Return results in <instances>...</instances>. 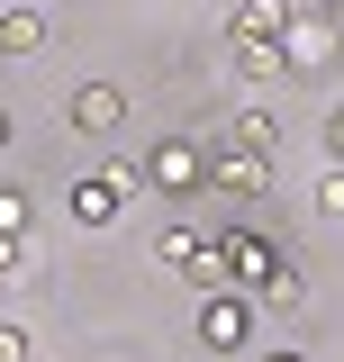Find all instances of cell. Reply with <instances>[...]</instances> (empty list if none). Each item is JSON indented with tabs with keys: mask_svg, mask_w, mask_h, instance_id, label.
<instances>
[{
	"mask_svg": "<svg viewBox=\"0 0 344 362\" xmlns=\"http://www.w3.org/2000/svg\"><path fill=\"white\" fill-rule=\"evenodd\" d=\"M245 335H254V317H245V299H227V290H209V299H200V344H209V354H245Z\"/></svg>",
	"mask_w": 344,
	"mask_h": 362,
	"instance_id": "1",
	"label": "cell"
},
{
	"mask_svg": "<svg viewBox=\"0 0 344 362\" xmlns=\"http://www.w3.org/2000/svg\"><path fill=\"white\" fill-rule=\"evenodd\" d=\"M64 118H73L82 136H118V118H127V90H118V82H82L73 100H64Z\"/></svg>",
	"mask_w": 344,
	"mask_h": 362,
	"instance_id": "2",
	"label": "cell"
},
{
	"mask_svg": "<svg viewBox=\"0 0 344 362\" xmlns=\"http://www.w3.org/2000/svg\"><path fill=\"white\" fill-rule=\"evenodd\" d=\"M217 272H236V281H254V290H272V281H281V254H272V245H263V235H217Z\"/></svg>",
	"mask_w": 344,
	"mask_h": 362,
	"instance_id": "3",
	"label": "cell"
},
{
	"mask_svg": "<svg viewBox=\"0 0 344 362\" xmlns=\"http://www.w3.org/2000/svg\"><path fill=\"white\" fill-rule=\"evenodd\" d=\"M209 190H236V199L272 190V154H254V145H227V154H209Z\"/></svg>",
	"mask_w": 344,
	"mask_h": 362,
	"instance_id": "4",
	"label": "cell"
},
{
	"mask_svg": "<svg viewBox=\"0 0 344 362\" xmlns=\"http://www.w3.org/2000/svg\"><path fill=\"white\" fill-rule=\"evenodd\" d=\"M164 272H181V281H200V290H217V245L209 235H190V226H164Z\"/></svg>",
	"mask_w": 344,
	"mask_h": 362,
	"instance_id": "5",
	"label": "cell"
},
{
	"mask_svg": "<svg viewBox=\"0 0 344 362\" xmlns=\"http://www.w3.org/2000/svg\"><path fill=\"white\" fill-rule=\"evenodd\" d=\"M227 18H236V37H272V45H290V28H299L290 0H245V9H227Z\"/></svg>",
	"mask_w": 344,
	"mask_h": 362,
	"instance_id": "6",
	"label": "cell"
},
{
	"mask_svg": "<svg viewBox=\"0 0 344 362\" xmlns=\"http://www.w3.org/2000/svg\"><path fill=\"white\" fill-rule=\"evenodd\" d=\"M236 73H245V82H290V45H272V37H236Z\"/></svg>",
	"mask_w": 344,
	"mask_h": 362,
	"instance_id": "7",
	"label": "cell"
},
{
	"mask_svg": "<svg viewBox=\"0 0 344 362\" xmlns=\"http://www.w3.org/2000/svg\"><path fill=\"white\" fill-rule=\"evenodd\" d=\"M326 54H336V28H326V18H299V28H290V73H317Z\"/></svg>",
	"mask_w": 344,
	"mask_h": 362,
	"instance_id": "8",
	"label": "cell"
},
{
	"mask_svg": "<svg viewBox=\"0 0 344 362\" xmlns=\"http://www.w3.org/2000/svg\"><path fill=\"white\" fill-rule=\"evenodd\" d=\"M200 181H209V163H200L190 145H164V154H154V190H200Z\"/></svg>",
	"mask_w": 344,
	"mask_h": 362,
	"instance_id": "9",
	"label": "cell"
},
{
	"mask_svg": "<svg viewBox=\"0 0 344 362\" xmlns=\"http://www.w3.org/2000/svg\"><path fill=\"white\" fill-rule=\"evenodd\" d=\"M37 45H45L37 9H0V54H37Z\"/></svg>",
	"mask_w": 344,
	"mask_h": 362,
	"instance_id": "10",
	"label": "cell"
},
{
	"mask_svg": "<svg viewBox=\"0 0 344 362\" xmlns=\"http://www.w3.org/2000/svg\"><path fill=\"white\" fill-rule=\"evenodd\" d=\"M236 145H254V154H281V127H272V109H236Z\"/></svg>",
	"mask_w": 344,
	"mask_h": 362,
	"instance_id": "11",
	"label": "cell"
},
{
	"mask_svg": "<svg viewBox=\"0 0 344 362\" xmlns=\"http://www.w3.org/2000/svg\"><path fill=\"white\" fill-rule=\"evenodd\" d=\"M317 218H344V163H336L326 181H317Z\"/></svg>",
	"mask_w": 344,
	"mask_h": 362,
	"instance_id": "12",
	"label": "cell"
},
{
	"mask_svg": "<svg viewBox=\"0 0 344 362\" xmlns=\"http://www.w3.org/2000/svg\"><path fill=\"white\" fill-rule=\"evenodd\" d=\"M0 235H28V199L18 190H0Z\"/></svg>",
	"mask_w": 344,
	"mask_h": 362,
	"instance_id": "13",
	"label": "cell"
},
{
	"mask_svg": "<svg viewBox=\"0 0 344 362\" xmlns=\"http://www.w3.org/2000/svg\"><path fill=\"white\" fill-rule=\"evenodd\" d=\"M326 154H336V163H344V100H336V109H326Z\"/></svg>",
	"mask_w": 344,
	"mask_h": 362,
	"instance_id": "14",
	"label": "cell"
},
{
	"mask_svg": "<svg viewBox=\"0 0 344 362\" xmlns=\"http://www.w3.org/2000/svg\"><path fill=\"white\" fill-rule=\"evenodd\" d=\"M0 362H28V335L18 326H0Z\"/></svg>",
	"mask_w": 344,
	"mask_h": 362,
	"instance_id": "15",
	"label": "cell"
},
{
	"mask_svg": "<svg viewBox=\"0 0 344 362\" xmlns=\"http://www.w3.org/2000/svg\"><path fill=\"white\" fill-rule=\"evenodd\" d=\"M0 272H18V235H0Z\"/></svg>",
	"mask_w": 344,
	"mask_h": 362,
	"instance_id": "16",
	"label": "cell"
},
{
	"mask_svg": "<svg viewBox=\"0 0 344 362\" xmlns=\"http://www.w3.org/2000/svg\"><path fill=\"white\" fill-rule=\"evenodd\" d=\"M263 362H308V354H290V344H272V354H263Z\"/></svg>",
	"mask_w": 344,
	"mask_h": 362,
	"instance_id": "17",
	"label": "cell"
},
{
	"mask_svg": "<svg viewBox=\"0 0 344 362\" xmlns=\"http://www.w3.org/2000/svg\"><path fill=\"white\" fill-rule=\"evenodd\" d=\"M0 145H9V118H0Z\"/></svg>",
	"mask_w": 344,
	"mask_h": 362,
	"instance_id": "18",
	"label": "cell"
},
{
	"mask_svg": "<svg viewBox=\"0 0 344 362\" xmlns=\"http://www.w3.org/2000/svg\"><path fill=\"white\" fill-rule=\"evenodd\" d=\"M227 9H245V0H227Z\"/></svg>",
	"mask_w": 344,
	"mask_h": 362,
	"instance_id": "19",
	"label": "cell"
},
{
	"mask_svg": "<svg viewBox=\"0 0 344 362\" xmlns=\"http://www.w3.org/2000/svg\"><path fill=\"white\" fill-rule=\"evenodd\" d=\"M326 9H344V0H326Z\"/></svg>",
	"mask_w": 344,
	"mask_h": 362,
	"instance_id": "20",
	"label": "cell"
}]
</instances>
